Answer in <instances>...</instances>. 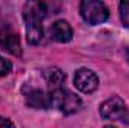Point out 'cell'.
Listing matches in <instances>:
<instances>
[{
    "label": "cell",
    "instance_id": "obj_13",
    "mask_svg": "<svg viewBox=\"0 0 129 128\" xmlns=\"http://www.w3.org/2000/svg\"><path fill=\"white\" fill-rule=\"evenodd\" d=\"M0 128H15V125H14L9 119L0 116Z\"/></svg>",
    "mask_w": 129,
    "mask_h": 128
},
{
    "label": "cell",
    "instance_id": "obj_4",
    "mask_svg": "<svg viewBox=\"0 0 129 128\" xmlns=\"http://www.w3.org/2000/svg\"><path fill=\"white\" fill-rule=\"evenodd\" d=\"M74 84L78 91H81L84 94H92L93 91L98 89L99 80H98V75L92 69L80 68V69H77V72L74 75Z\"/></svg>",
    "mask_w": 129,
    "mask_h": 128
},
{
    "label": "cell",
    "instance_id": "obj_9",
    "mask_svg": "<svg viewBox=\"0 0 129 128\" xmlns=\"http://www.w3.org/2000/svg\"><path fill=\"white\" fill-rule=\"evenodd\" d=\"M44 77H45V81L47 84L50 86V91L53 89H57V88H62L64 83V72H62L59 68H48L45 72H44Z\"/></svg>",
    "mask_w": 129,
    "mask_h": 128
},
{
    "label": "cell",
    "instance_id": "obj_10",
    "mask_svg": "<svg viewBox=\"0 0 129 128\" xmlns=\"http://www.w3.org/2000/svg\"><path fill=\"white\" fill-rule=\"evenodd\" d=\"M26 33H27V41L30 44H39L42 41L44 30H42V24L38 21H26Z\"/></svg>",
    "mask_w": 129,
    "mask_h": 128
},
{
    "label": "cell",
    "instance_id": "obj_6",
    "mask_svg": "<svg viewBox=\"0 0 129 128\" xmlns=\"http://www.w3.org/2000/svg\"><path fill=\"white\" fill-rule=\"evenodd\" d=\"M26 104L33 109H50L51 107V96L50 94L41 91V89H32L29 94H26Z\"/></svg>",
    "mask_w": 129,
    "mask_h": 128
},
{
    "label": "cell",
    "instance_id": "obj_14",
    "mask_svg": "<svg viewBox=\"0 0 129 128\" xmlns=\"http://www.w3.org/2000/svg\"><path fill=\"white\" fill-rule=\"evenodd\" d=\"M105 128H116V127H113V125H107Z\"/></svg>",
    "mask_w": 129,
    "mask_h": 128
},
{
    "label": "cell",
    "instance_id": "obj_5",
    "mask_svg": "<svg viewBox=\"0 0 129 128\" xmlns=\"http://www.w3.org/2000/svg\"><path fill=\"white\" fill-rule=\"evenodd\" d=\"M48 14V6L44 2H27L23 8V17L24 21H38L42 23V20Z\"/></svg>",
    "mask_w": 129,
    "mask_h": 128
},
{
    "label": "cell",
    "instance_id": "obj_2",
    "mask_svg": "<svg viewBox=\"0 0 129 128\" xmlns=\"http://www.w3.org/2000/svg\"><path fill=\"white\" fill-rule=\"evenodd\" d=\"M99 112L104 119L129 124V110L120 96H111L107 101H104L99 107Z\"/></svg>",
    "mask_w": 129,
    "mask_h": 128
},
{
    "label": "cell",
    "instance_id": "obj_12",
    "mask_svg": "<svg viewBox=\"0 0 129 128\" xmlns=\"http://www.w3.org/2000/svg\"><path fill=\"white\" fill-rule=\"evenodd\" d=\"M11 69H12V63H11L9 60H6L5 57L0 56V77L8 75V74L11 72Z\"/></svg>",
    "mask_w": 129,
    "mask_h": 128
},
{
    "label": "cell",
    "instance_id": "obj_7",
    "mask_svg": "<svg viewBox=\"0 0 129 128\" xmlns=\"http://www.w3.org/2000/svg\"><path fill=\"white\" fill-rule=\"evenodd\" d=\"M50 36H51V39H54L56 42H60V44L69 42L72 39V27L69 26L68 21L59 20L50 27Z\"/></svg>",
    "mask_w": 129,
    "mask_h": 128
},
{
    "label": "cell",
    "instance_id": "obj_11",
    "mask_svg": "<svg viewBox=\"0 0 129 128\" xmlns=\"http://www.w3.org/2000/svg\"><path fill=\"white\" fill-rule=\"evenodd\" d=\"M119 12H120V20L122 24L129 29V0H125L119 5Z\"/></svg>",
    "mask_w": 129,
    "mask_h": 128
},
{
    "label": "cell",
    "instance_id": "obj_3",
    "mask_svg": "<svg viewBox=\"0 0 129 128\" xmlns=\"http://www.w3.org/2000/svg\"><path fill=\"white\" fill-rule=\"evenodd\" d=\"M80 14L86 23L90 26H96L108 18V9L102 2L98 0H84L80 5Z\"/></svg>",
    "mask_w": 129,
    "mask_h": 128
},
{
    "label": "cell",
    "instance_id": "obj_1",
    "mask_svg": "<svg viewBox=\"0 0 129 128\" xmlns=\"http://www.w3.org/2000/svg\"><path fill=\"white\" fill-rule=\"evenodd\" d=\"M50 96H51V107L59 109L64 115H72L81 107L80 96H77L74 92H71L63 86L50 91Z\"/></svg>",
    "mask_w": 129,
    "mask_h": 128
},
{
    "label": "cell",
    "instance_id": "obj_8",
    "mask_svg": "<svg viewBox=\"0 0 129 128\" xmlns=\"http://www.w3.org/2000/svg\"><path fill=\"white\" fill-rule=\"evenodd\" d=\"M0 47L6 51H9L14 56H20L21 54V45H20V39L15 33L9 32V30H2L0 32Z\"/></svg>",
    "mask_w": 129,
    "mask_h": 128
}]
</instances>
